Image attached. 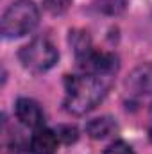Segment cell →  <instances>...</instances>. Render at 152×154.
<instances>
[{"instance_id": "8", "label": "cell", "mask_w": 152, "mask_h": 154, "mask_svg": "<svg viewBox=\"0 0 152 154\" xmlns=\"http://www.w3.org/2000/svg\"><path fill=\"white\" fill-rule=\"evenodd\" d=\"M114 127H116V124L111 116H100V118H93L86 124V133L93 140H102L113 133Z\"/></svg>"}, {"instance_id": "4", "label": "cell", "mask_w": 152, "mask_h": 154, "mask_svg": "<svg viewBox=\"0 0 152 154\" xmlns=\"http://www.w3.org/2000/svg\"><path fill=\"white\" fill-rule=\"evenodd\" d=\"M79 68L84 74L91 75H100V77H114L118 72V57L111 52H99V50H90L82 57H77Z\"/></svg>"}, {"instance_id": "15", "label": "cell", "mask_w": 152, "mask_h": 154, "mask_svg": "<svg viewBox=\"0 0 152 154\" xmlns=\"http://www.w3.org/2000/svg\"><path fill=\"white\" fill-rule=\"evenodd\" d=\"M149 138H150V142H152V129L149 131Z\"/></svg>"}, {"instance_id": "9", "label": "cell", "mask_w": 152, "mask_h": 154, "mask_svg": "<svg viewBox=\"0 0 152 154\" xmlns=\"http://www.w3.org/2000/svg\"><path fill=\"white\" fill-rule=\"evenodd\" d=\"M93 7L108 16H118L125 11L127 0H93Z\"/></svg>"}, {"instance_id": "13", "label": "cell", "mask_w": 152, "mask_h": 154, "mask_svg": "<svg viewBox=\"0 0 152 154\" xmlns=\"http://www.w3.org/2000/svg\"><path fill=\"white\" fill-rule=\"evenodd\" d=\"M104 154H134V152H132V149H131L129 143H125L123 140H116V142H113L104 151Z\"/></svg>"}, {"instance_id": "5", "label": "cell", "mask_w": 152, "mask_h": 154, "mask_svg": "<svg viewBox=\"0 0 152 154\" xmlns=\"http://www.w3.org/2000/svg\"><path fill=\"white\" fill-rule=\"evenodd\" d=\"M14 113L16 118L25 125V127H31V129H39L43 127L45 124V115H43V109L39 108V104L32 99H27V97H22L16 100V106H14Z\"/></svg>"}, {"instance_id": "6", "label": "cell", "mask_w": 152, "mask_h": 154, "mask_svg": "<svg viewBox=\"0 0 152 154\" xmlns=\"http://www.w3.org/2000/svg\"><path fill=\"white\" fill-rule=\"evenodd\" d=\"M57 133L47 127H39L29 142V154H56L57 151Z\"/></svg>"}, {"instance_id": "2", "label": "cell", "mask_w": 152, "mask_h": 154, "mask_svg": "<svg viewBox=\"0 0 152 154\" xmlns=\"http://www.w3.org/2000/svg\"><path fill=\"white\" fill-rule=\"evenodd\" d=\"M39 22V9L32 0L13 2L2 16L4 38H22L29 34Z\"/></svg>"}, {"instance_id": "11", "label": "cell", "mask_w": 152, "mask_h": 154, "mask_svg": "<svg viewBox=\"0 0 152 154\" xmlns=\"http://www.w3.org/2000/svg\"><path fill=\"white\" fill-rule=\"evenodd\" d=\"M72 5V0H43V7L45 11H48L54 16L65 14Z\"/></svg>"}, {"instance_id": "14", "label": "cell", "mask_w": 152, "mask_h": 154, "mask_svg": "<svg viewBox=\"0 0 152 154\" xmlns=\"http://www.w3.org/2000/svg\"><path fill=\"white\" fill-rule=\"evenodd\" d=\"M5 154H22V145H20L16 140H13V142L7 145V149H5Z\"/></svg>"}, {"instance_id": "10", "label": "cell", "mask_w": 152, "mask_h": 154, "mask_svg": "<svg viewBox=\"0 0 152 154\" xmlns=\"http://www.w3.org/2000/svg\"><path fill=\"white\" fill-rule=\"evenodd\" d=\"M70 43L75 50L77 57H82L84 54H88L93 47H91V38L86 31H74L70 32Z\"/></svg>"}, {"instance_id": "12", "label": "cell", "mask_w": 152, "mask_h": 154, "mask_svg": "<svg viewBox=\"0 0 152 154\" xmlns=\"http://www.w3.org/2000/svg\"><path fill=\"white\" fill-rule=\"evenodd\" d=\"M56 133H57V138L61 142H65V143H74L77 138H79L77 129L74 125H59Z\"/></svg>"}, {"instance_id": "3", "label": "cell", "mask_w": 152, "mask_h": 154, "mask_svg": "<svg viewBox=\"0 0 152 154\" xmlns=\"http://www.w3.org/2000/svg\"><path fill=\"white\" fill-rule=\"evenodd\" d=\"M18 57L27 70L39 74L50 70L57 63L59 52L48 38H34L20 50Z\"/></svg>"}, {"instance_id": "1", "label": "cell", "mask_w": 152, "mask_h": 154, "mask_svg": "<svg viewBox=\"0 0 152 154\" xmlns=\"http://www.w3.org/2000/svg\"><path fill=\"white\" fill-rule=\"evenodd\" d=\"M113 77H100L91 74L65 77V109L72 115H86L88 111L95 109L99 102L108 95Z\"/></svg>"}, {"instance_id": "7", "label": "cell", "mask_w": 152, "mask_h": 154, "mask_svg": "<svg viewBox=\"0 0 152 154\" xmlns=\"http://www.w3.org/2000/svg\"><path fill=\"white\" fill-rule=\"evenodd\" d=\"M127 86L140 93H152V63L134 70L127 81Z\"/></svg>"}, {"instance_id": "16", "label": "cell", "mask_w": 152, "mask_h": 154, "mask_svg": "<svg viewBox=\"0 0 152 154\" xmlns=\"http://www.w3.org/2000/svg\"><path fill=\"white\" fill-rule=\"evenodd\" d=\"M150 116H152V104H150Z\"/></svg>"}]
</instances>
